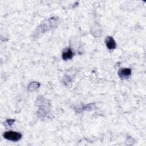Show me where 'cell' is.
Masks as SVG:
<instances>
[{
    "instance_id": "cell-1",
    "label": "cell",
    "mask_w": 146,
    "mask_h": 146,
    "mask_svg": "<svg viewBox=\"0 0 146 146\" xmlns=\"http://www.w3.org/2000/svg\"><path fill=\"white\" fill-rule=\"evenodd\" d=\"M3 137L9 140L17 141L19 140L22 137V135L17 132L15 131H7L3 133Z\"/></svg>"
},
{
    "instance_id": "cell-2",
    "label": "cell",
    "mask_w": 146,
    "mask_h": 146,
    "mask_svg": "<svg viewBox=\"0 0 146 146\" xmlns=\"http://www.w3.org/2000/svg\"><path fill=\"white\" fill-rule=\"evenodd\" d=\"M106 44L109 50H113L116 48V43L112 36H107L106 39Z\"/></svg>"
},
{
    "instance_id": "cell-3",
    "label": "cell",
    "mask_w": 146,
    "mask_h": 146,
    "mask_svg": "<svg viewBox=\"0 0 146 146\" xmlns=\"http://www.w3.org/2000/svg\"><path fill=\"white\" fill-rule=\"evenodd\" d=\"M74 52L70 48L65 49L62 52V58L63 60H68L71 59L74 56Z\"/></svg>"
},
{
    "instance_id": "cell-4",
    "label": "cell",
    "mask_w": 146,
    "mask_h": 146,
    "mask_svg": "<svg viewBox=\"0 0 146 146\" xmlns=\"http://www.w3.org/2000/svg\"><path fill=\"white\" fill-rule=\"evenodd\" d=\"M131 74V70L130 68H122L120 69L118 72V75L121 78H127Z\"/></svg>"
},
{
    "instance_id": "cell-5",
    "label": "cell",
    "mask_w": 146,
    "mask_h": 146,
    "mask_svg": "<svg viewBox=\"0 0 146 146\" xmlns=\"http://www.w3.org/2000/svg\"><path fill=\"white\" fill-rule=\"evenodd\" d=\"M39 85H40V84L39 83H37V82H32V83H31L30 84H29V88H32L31 89V90L30 91H33V90H35L36 88H37L39 86Z\"/></svg>"
},
{
    "instance_id": "cell-6",
    "label": "cell",
    "mask_w": 146,
    "mask_h": 146,
    "mask_svg": "<svg viewBox=\"0 0 146 146\" xmlns=\"http://www.w3.org/2000/svg\"><path fill=\"white\" fill-rule=\"evenodd\" d=\"M15 121L14 120H13V119H9L6 121V123H7L9 124H13V123Z\"/></svg>"
}]
</instances>
